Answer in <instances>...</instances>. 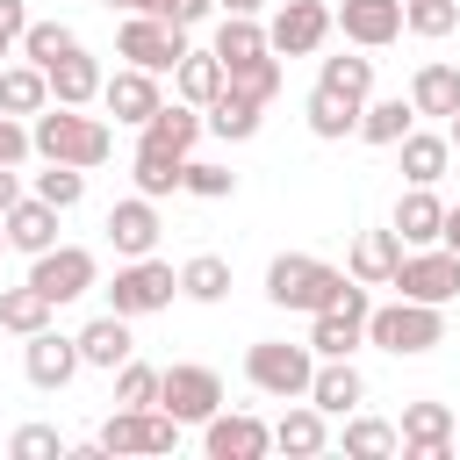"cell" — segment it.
<instances>
[{
	"instance_id": "obj_1",
	"label": "cell",
	"mask_w": 460,
	"mask_h": 460,
	"mask_svg": "<svg viewBox=\"0 0 460 460\" xmlns=\"http://www.w3.org/2000/svg\"><path fill=\"white\" fill-rule=\"evenodd\" d=\"M29 151L50 158V165H79V172H93V165H108L115 129H108V115H86V108L50 101V108L29 115Z\"/></svg>"
},
{
	"instance_id": "obj_2",
	"label": "cell",
	"mask_w": 460,
	"mask_h": 460,
	"mask_svg": "<svg viewBox=\"0 0 460 460\" xmlns=\"http://www.w3.org/2000/svg\"><path fill=\"white\" fill-rule=\"evenodd\" d=\"M345 280H352V273L331 266V259H316V252H280V259L266 266V302L316 316V309H331V302L345 295Z\"/></svg>"
},
{
	"instance_id": "obj_3",
	"label": "cell",
	"mask_w": 460,
	"mask_h": 460,
	"mask_svg": "<svg viewBox=\"0 0 460 460\" xmlns=\"http://www.w3.org/2000/svg\"><path fill=\"white\" fill-rule=\"evenodd\" d=\"M367 345H381V352H395V359H424V352L446 345V309H438V302H410V295L374 302V309H367Z\"/></svg>"
},
{
	"instance_id": "obj_4",
	"label": "cell",
	"mask_w": 460,
	"mask_h": 460,
	"mask_svg": "<svg viewBox=\"0 0 460 460\" xmlns=\"http://www.w3.org/2000/svg\"><path fill=\"white\" fill-rule=\"evenodd\" d=\"M172 295H180V266H165L158 252H144V259H122L115 266V280H108V309L115 316H158V309H172Z\"/></svg>"
},
{
	"instance_id": "obj_5",
	"label": "cell",
	"mask_w": 460,
	"mask_h": 460,
	"mask_svg": "<svg viewBox=\"0 0 460 460\" xmlns=\"http://www.w3.org/2000/svg\"><path fill=\"white\" fill-rule=\"evenodd\" d=\"M309 374H316V352H309V338H302V345H288V338H259V345L244 352V381H252L259 395H273V402H295V395H309Z\"/></svg>"
},
{
	"instance_id": "obj_6",
	"label": "cell",
	"mask_w": 460,
	"mask_h": 460,
	"mask_svg": "<svg viewBox=\"0 0 460 460\" xmlns=\"http://www.w3.org/2000/svg\"><path fill=\"white\" fill-rule=\"evenodd\" d=\"M367 309H374V295H367L359 280H345V295L309 316V352H316V359H352V352L367 345Z\"/></svg>"
},
{
	"instance_id": "obj_7",
	"label": "cell",
	"mask_w": 460,
	"mask_h": 460,
	"mask_svg": "<svg viewBox=\"0 0 460 460\" xmlns=\"http://www.w3.org/2000/svg\"><path fill=\"white\" fill-rule=\"evenodd\" d=\"M29 288H43L50 309H65V302H79V295L101 288V259L86 244H50V252L29 259Z\"/></svg>"
},
{
	"instance_id": "obj_8",
	"label": "cell",
	"mask_w": 460,
	"mask_h": 460,
	"mask_svg": "<svg viewBox=\"0 0 460 460\" xmlns=\"http://www.w3.org/2000/svg\"><path fill=\"white\" fill-rule=\"evenodd\" d=\"M158 410L180 417V424H208V417L223 410V374H216V367H194V359L158 367Z\"/></svg>"
},
{
	"instance_id": "obj_9",
	"label": "cell",
	"mask_w": 460,
	"mask_h": 460,
	"mask_svg": "<svg viewBox=\"0 0 460 460\" xmlns=\"http://www.w3.org/2000/svg\"><path fill=\"white\" fill-rule=\"evenodd\" d=\"M187 50H194L187 29H172V22H158V14H137V7H129V22L115 29V58H122V65H144V72H172Z\"/></svg>"
},
{
	"instance_id": "obj_10",
	"label": "cell",
	"mask_w": 460,
	"mask_h": 460,
	"mask_svg": "<svg viewBox=\"0 0 460 460\" xmlns=\"http://www.w3.org/2000/svg\"><path fill=\"white\" fill-rule=\"evenodd\" d=\"M93 438H101V453H172L180 446V417H165L158 402H144V410H122L115 402Z\"/></svg>"
},
{
	"instance_id": "obj_11",
	"label": "cell",
	"mask_w": 460,
	"mask_h": 460,
	"mask_svg": "<svg viewBox=\"0 0 460 460\" xmlns=\"http://www.w3.org/2000/svg\"><path fill=\"white\" fill-rule=\"evenodd\" d=\"M388 288H402L410 302H453L460 295V259L446 252V244H417V252H402L395 259V273H388Z\"/></svg>"
},
{
	"instance_id": "obj_12",
	"label": "cell",
	"mask_w": 460,
	"mask_h": 460,
	"mask_svg": "<svg viewBox=\"0 0 460 460\" xmlns=\"http://www.w3.org/2000/svg\"><path fill=\"white\" fill-rule=\"evenodd\" d=\"M331 36V7L323 0H280L273 22H266V50L273 58H316Z\"/></svg>"
},
{
	"instance_id": "obj_13",
	"label": "cell",
	"mask_w": 460,
	"mask_h": 460,
	"mask_svg": "<svg viewBox=\"0 0 460 460\" xmlns=\"http://www.w3.org/2000/svg\"><path fill=\"white\" fill-rule=\"evenodd\" d=\"M201 453L208 460H266L273 453V424H259L252 410H216L201 424Z\"/></svg>"
},
{
	"instance_id": "obj_14",
	"label": "cell",
	"mask_w": 460,
	"mask_h": 460,
	"mask_svg": "<svg viewBox=\"0 0 460 460\" xmlns=\"http://www.w3.org/2000/svg\"><path fill=\"white\" fill-rule=\"evenodd\" d=\"M395 453L402 460H453V410L446 402H402Z\"/></svg>"
},
{
	"instance_id": "obj_15",
	"label": "cell",
	"mask_w": 460,
	"mask_h": 460,
	"mask_svg": "<svg viewBox=\"0 0 460 460\" xmlns=\"http://www.w3.org/2000/svg\"><path fill=\"white\" fill-rule=\"evenodd\" d=\"M101 230H108L115 259H144V252H158V230H165V223H158V201H151V194H122Z\"/></svg>"
},
{
	"instance_id": "obj_16",
	"label": "cell",
	"mask_w": 460,
	"mask_h": 460,
	"mask_svg": "<svg viewBox=\"0 0 460 460\" xmlns=\"http://www.w3.org/2000/svg\"><path fill=\"white\" fill-rule=\"evenodd\" d=\"M22 374H29V388H65L72 374H79V338H65V331H36V338H22Z\"/></svg>"
},
{
	"instance_id": "obj_17",
	"label": "cell",
	"mask_w": 460,
	"mask_h": 460,
	"mask_svg": "<svg viewBox=\"0 0 460 460\" xmlns=\"http://www.w3.org/2000/svg\"><path fill=\"white\" fill-rule=\"evenodd\" d=\"M331 29H345V43H359V50H381L402 36V0H338Z\"/></svg>"
},
{
	"instance_id": "obj_18",
	"label": "cell",
	"mask_w": 460,
	"mask_h": 460,
	"mask_svg": "<svg viewBox=\"0 0 460 460\" xmlns=\"http://www.w3.org/2000/svg\"><path fill=\"white\" fill-rule=\"evenodd\" d=\"M158 101H165V93H158V72H144V65H122V72L101 79V108H108L115 122H129V129H144Z\"/></svg>"
},
{
	"instance_id": "obj_19",
	"label": "cell",
	"mask_w": 460,
	"mask_h": 460,
	"mask_svg": "<svg viewBox=\"0 0 460 460\" xmlns=\"http://www.w3.org/2000/svg\"><path fill=\"white\" fill-rule=\"evenodd\" d=\"M43 79H50V101H65V108H93L101 101V58L86 50V43H72L58 65H43Z\"/></svg>"
},
{
	"instance_id": "obj_20",
	"label": "cell",
	"mask_w": 460,
	"mask_h": 460,
	"mask_svg": "<svg viewBox=\"0 0 460 460\" xmlns=\"http://www.w3.org/2000/svg\"><path fill=\"white\" fill-rule=\"evenodd\" d=\"M331 446V417L309 402V395H295L288 410H280V424H273V453H288V460H316Z\"/></svg>"
},
{
	"instance_id": "obj_21",
	"label": "cell",
	"mask_w": 460,
	"mask_h": 460,
	"mask_svg": "<svg viewBox=\"0 0 460 460\" xmlns=\"http://www.w3.org/2000/svg\"><path fill=\"white\" fill-rule=\"evenodd\" d=\"M137 144H151V151H172V158H187V151L201 144V108H187L180 93H172V101H158V108H151V122L137 129Z\"/></svg>"
},
{
	"instance_id": "obj_22",
	"label": "cell",
	"mask_w": 460,
	"mask_h": 460,
	"mask_svg": "<svg viewBox=\"0 0 460 460\" xmlns=\"http://www.w3.org/2000/svg\"><path fill=\"white\" fill-rule=\"evenodd\" d=\"M309 402H316L323 417H352V410L367 402V374H359L352 359H316V374H309Z\"/></svg>"
},
{
	"instance_id": "obj_23",
	"label": "cell",
	"mask_w": 460,
	"mask_h": 460,
	"mask_svg": "<svg viewBox=\"0 0 460 460\" xmlns=\"http://www.w3.org/2000/svg\"><path fill=\"white\" fill-rule=\"evenodd\" d=\"M388 151L402 158V180H410V187H438V180H446V165H453L446 129H410V137H395Z\"/></svg>"
},
{
	"instance_id": "obj_24",
	"label": "cell",
	"mask_w": 460,
	"mask_h": 460,
	"mask_svg": "<svg viewBox=\"0 0 460 460\" xmlns=\"http://www.w3.org/2000/svg\"><path fill=\"white\" fill-rule=\"evenodd\" d=\"M438 223H446V201H438L431 187H402V194H395V216H388V230L402 237V252H417V244H438Z\"/></svg>"
},
{
	"instance_id": "obj_25",
	"label": "cell",
	"mask_w": 460,
	"mask_h": 460,
	"mask_svg": "<svg viewBox=\"0 0 460 460\" xmlns=\"http://www.w3.org/2000/svg\"><path fill=\"white\" fill-rule=\"evenodd\" d=\"M0 223H7V252H22V259H36V252L58 244V208H50L43 194H22Z\"/></svg>"
},
{
	"instance_id": "obj_26",
	"label": "cell",
	"mask_w": 460,
	"mask_h": 460,
	"mask_svg": "<svg viewBox=\"0 0 460 460\" xmlns=\"http://www.w3.org/2000/svg\"><path fill=\"white\" fill-rule=\"evenodd\" d=\"M79 338V367H101V374H115L129 352H137V338H129V316H115V309H101L86 331H72Z\"/></svg>"
},
{
	"instance_id": "obj_27",
	"label": "cell",
	"mask_w": 460,
	"mask_h": 460,
	"mask_svg": "<svg viewBox=\"0 0 460 460\" xmlns=\"http://www.w3.org/2000/svg\"><path fill=\"white\" fill-rule=\"evenodd\" d=\"M395 259H402V237H395V230H359L352 252H345V273H352L359 288H388Z\"/></svg>"
},
{
	"instance_id": "obj_28",
	"label": "cell",
	"mask_w": 460,
	"mask_h": 460,
	"mask_svg": "<svg viewBox=\"0 0 460 460\" xmlns=\"http://www.w3.org/2000/svg\"><path fill=\"white\" fill-rule=\"evenodd\" d=\"M259 122H266V108H259V101H244V93H230V86L201 108V129H208V137H223V144H252V137H259Z\"/></svg>"
},
{
	"instance_id": "obj_29",
	"label": "cell",
	"mask_w": 460,
	"mask_h": 460,
	"mask_svg": "<svg viewBox=\"0 0 460 460\" xmlns=\"http://www.w3.org/2000/svg\"><path fill=\"white\" fill-rule=\"evenodd\" d=\"M410 129H417V108H410L402 93H381V101L367 93V108H359V129H352V137H359V144H374V151H388V144H395V137H410Z\"/></svg>"
},
{
	"instance_id": "obj_30",
	"label": "cell",
	"mask_w": 460,
	"mask_h": 460,
	"mask_svg": "<svg viewBox=\"0 0 460 460\" xmlns=\"http://www.w3.org/2000/svg\"><path fill=\"white\" fill-rule=\"evenodd\" d=\"M410 108H417V115H453V108H460V65H446V58L417 65V79H410Z\"/></svg>"
},
{
	"instance_id": "obj_31",
	"label": "cell",
	"mask_w": 460,
	"mask_h": 460,
	"mask_svg": "<svg viewBox=\"0 0 460 460\" xmlns=\"http://www.w3.org/2000/svg\"><path fill=\"white\" fill-rule=\"evenodd\" d=\"M36 108H50V79H43V65H0V115H36Z\"/></svg>"
},
{
	"instance_id": "obj_32",
	"label": "cell",
	"mask_w": 460,
	"mask_h": 460,
	"mask_svg": "<svg viewBox=\"0 0 460 460\" xmlns=\"http://www.w3.org/2000/svg\"><path fill=\"white\" fill-rule=\"evenodd\" d=\"M172 93H180L187 108H208V101L223 93V58H216V50H187V58L172 65Z\"/></svg>"
},
{
	"instance_id": "obj_33",
	"label": "cell",
	"mask_w": 460,
	"mask_h": 460,
	"mask_svg": "<svg viewBox=\"0 0 460 460\" xmlns=\"http://www.w3.org/2000/svg\"><path fill=\"white\" fill-rule=\"evenodd\" d=\"M223 86L266 108V101L280 93V58H273V50H259V58H237V65H223Z\"/></svg>"
},
{
	"instance_id": "obj_34",
	"label": "cell",
	"mask_w": 460,
	"mask_h": 460,
	"mask_svg": "<svg viewBox=\"0 0 460 460\" xmlns=\"http://www.w3.org/2000/svg\"><path fill=\"white\" fill-rule=\"evenodd\" d=\"M316 86L338 93V101H352V108H367V93H374V58H323V65H316Z\"/></svg>"
},
{
	"instance_id": "obj_35",
	"label": "cell",
	"mask_w": 460,
	"mask_h": 460,
	"mask_svg": "<svg viewBox=\"0 0 460 460\" xmlns=\"http://www.w3.org/2000/svg\"><path fill=\"white\" fill-rule=\"evenodd\" d=\"M180 165H187V158H172V151H151V144H137V151H129V180H137V194H151V201L180 194Z\"/></svg>"
},
{
	"instance_id": "obj_36",
	"label": "cell",
	"mask_w": 460,
	"mask_h": 460,
	"mask_svg": "<svg viewBox=\"0 0 460 460\" xmlns=\"http://www.w3.org/2000/svg\"><path fill=\"white\" fill-rule=\"evenodd\" d=\"M43 323H50V295H43V288H29V280H22V288H0V331L36 338Z\"/></svg>"
},
{
	"instance_id": "obj_37",
	"label": "cell",
	"mask_w": 460,
	"mask_h": 460,
	"mask_svg": "<svg viewBox=\"0 0 460 460\" xmlns=\"http://www.w3.org/2000/svg\"><path fill=\"white\" fill-rule=\"evenodd\" d=\"M302 115H309V137H323V144H338V137H352V129H359V108H352V101H338V93H323V86H309Z\"/></svg>"
},
{
	"instance_id": "obj_38",
	"label": "cell",
	"mask_w": 460,
	"mask_h": 460,
	"mask_svg": "<svg viewBox=\"0 0 460 460\" xmlns=\"http://www.w3.org/2000/svg\"><path fill=\"white\" fill-rule=\"evenodd\" d=\"M180 295H187V302H223V295H230V259H223V252H194V259L180 266Z\"/></svg>"
},
{
	"instance_id": "obj_39",
	"label": "cell",
	"mask_w": 460,
	"mask_h": 460,
	"mask_svg": "<svg viewBox=\"0 0 460 460\" xmlns=\"http://www.w3.org/2000/svg\"><path fill=\"white\" fill-rule=\"evenodd\" d=\"M338 446H345L352 460H388V453H395V424H388V417L352 410V417H345V431H338Z\"/></svg>"
},
{
	"instance_id": "obj_40",
	"label": "cell",
	"mask_w": 460,
	"mask_h": 460,
	"mask_svg": "<svg viewBox=\"0 0 460 460\" xmlns=\"http://www.w3.org/2000/svg\"><path fill=\"white\" fill-rule=\"evenodd\" d=\"M208 50H216L223 65H237V58H259V50H266V29H259V14H223V22H216V36H208Z\"/></svg>"
},
{
	"instance_id": "obj_41",
	"label": "cell",
	"mask_w": 460,
	"mask_h": 460,
	"mask_svg": "<svg viewBox=\"0 0 460 460\" xmlns=\"http://www.w3.org/2000/svg\"><path fill=\"white\" fill-rule=\"evenodd\" d=\"M180 194H194V201H230V194H237V172L216 165V158H194V151H187V165H180Z\"/></svg>"
},
{
	"instance_id": "obj_42",
	"label": "cell",
	"mask_w": 460,
	"mask_h": 460,
	"mask_svg": "<svg viewBox=\"0 0 460 460\" xmlns=\"http://www.w3.org/2000/svg\"><path fill=\"white\" fill-rule=\"evenodd\" d=\"M402 29L424 36V43H438V36L460 29V7H453V0H402Z\"/></svg>"
},
{
	"instance_id": "obj_43",
	"label": "cell",
	"mask_w": 460,
	"mask_h": 460,
	"mask_svg": "<svg viewBox=\"0 0 460 460\" xmlns=\"http://www.w3.org/2000/svg\"><path fill=\"white\" fill-rule=\"evenodd\" d=\"M36 194H43V201L65 216V208H79V201H86V172H79V165H50V158H43V172H36Z\"/></svg>"
},
{
	"instance_id": "obj_44",
	"label": "cell",
	"mask_w": 460,
	"mask_h": 460,
	"mask_svg": "<svg viewBox=\"0 0 460 460\" xmlns=\"http://www.w3.org/2000/svg\"><path fill=\"white\" fill-rule=\"evenodd\" d=\"M72 43H79V36H72L65 22H29V29H22V58H29V65H58Z\"/></svg>"
},
{
	"instance_id": "obj_45",
	"label": "cell",
	"mask_w": 460,
	"mask_h": 460,
	"mask_svg": "<svg viewBox=\"0 0 460 460\" xmlns=\"http://www.w3.org/2000/svg\"><path fill=\"white\" fill-rule=\"evenodd\" d=\"M115 402L122 410H144V402H158V367H144L137 352L115 367Z\"/></svg>"
},
{
	"instance_id": "obj_46",
	"label": "cell",
	"mask_w": 460,
	"mask_h": 460,
	"mask_svg": "<svg viewBox=\"0 0 460 460\" xmlns=\"http://www.w3.org/2000/svg\"><path fill=\"white\" fill-rule=\"evenodd\" d=\"M7 453H14V460H58V453H72V446H65L58 424H22V431L7 438Z\"/></svg>"
},
{
	"instance_id": "obj_47",
	"label": "cell",
	"mask_w": 460,
	"mask_h": 460,
	"mask_svg": "<svg viewBox=\"0 0 460 460\" xmlns=\"http://www.w3.org/2000/svg\"><path fill=\"white\" fill-rule=\"evenodd\" d=\"M137 14H158V22H172V29H194V22H208L216 14V0H129Z\"/></svg>"
},
{
	"instance_id": "obj_48",
	"label": "cell",
	"mask_w": 460,
	"mask_h": 460,
	"mask_svg": "<svg viewBox=\"0 0 460 460\" xmlns=\"http://www.w3.org/2000/svg\"><path fill=\"white\" fill-rule=\"evenodd\" d=\"M22 158H36L29 151V122L22 115H0V165H22Z\"/></svg>"
},
{
	"instance_id": "obj_49",
	"label": "cell",
	"mask_w": 460,
	"mask_h": 460,
	"mask_svg": "<svg viewBox=\"0 0 460 460\" xmlns=\"http://www.w3.org/2000/svg\"><path fill=\"white\" fill-rule=\"evenodd\" d=\"M22 29H29V7L22 0H0V43H22Z\"/></svg>"
},
{
	"instance_id": "obj_50",
	"label": "cell",
	"mask_w": 460,
	"mask_h": 460,
	"mask_svg": "<svg viewBox=\"0 0 460 460\" xmlns=\"http://www.w3.org/2000/svg\"><path fill=\"white\" fill-rule=\"evenodd\" d=\"M438 244H446V252H453V259H460V201H453V208H446V223H438Z\"/></svg>"
},
{
	"instance_id": "obj_51",
	"label": "cell",
	"mask_w": 460,
	"mask_h": 460,
	"mask_svg": "<svg viewBox=\"0 0 460 460\" xmlns=\"http://www.w3.org/2000/svg\"><path fill=\"white\" fill-rule=\"evenodd\" d=\"M22 201V180H14V165H0V216Z\"/></svg>"
},
{
	"instance_id": "obj_52",
	"label": "cell",
	"mask_w": 460,
	"mask_h": 460,
	"mask_svg": "<svg viewBox=\"0 0 460 460\" xmlns=\"http://www.w3.org/2000/svg\"><path fill=\"white\" fill-rule=\"evenodd\" d=\"M216 14H266V0H216Z\"/></svg>"
},
{
	"instance_id": "obj_53",
	"label": "cell",
	"mask_w": 460,
	"mask_h": 460,
	"mask_svg": "<svg viewBox=\"0 0 460 460\" xmlns=\"http://www.w3.org/2000/svg\"><path fill=\"white\" fill-rule=\"evenodd\" d=\"M446 144H453V151H460V108H453V115H446Z\"/></svg>"
},
{
	"instance_id": "obj_54",
	"label": "cell",
	"mask_w": 460,
	"mask_h": 460,
	"mask_svg": "<svg viewBox=\"0 0 460 460\" xmlns=\"http://www.w3.org/2000/svg\"><path fill=\"white\" fill-rule=\"evenodd\" d=\"M453 453H460V417H453Z\"/></svg>"
},
{
	"instance_id": "obj_55",
	"label": "cell",
	"mask_w": 460,
	"mask_h": 460,
	"mask_svg": "<svg viewBox=\"0 0 460 460\" xmlns=\"http://www.w3.org/2000/svg\"><path fill=\"white\" fill-rule=\"evenodd\" d=\"M101 7H122V14H129V0H101Z\"/></svg>"
},
{
	"instance_id": "obj_56",
	"label": "cell",
	"mask_w": 460,
	"mask_h": 460,
	"mask_svg": "<svg viewBox=\"0 0 460 460\" xmlns=\"http://www.w3.org/2000/svg\"><path fill=\"white\" fill-rule=\"evenodd\" d=\"M0 252H7V223H0Z\"/></svg>"
},
{
	"instance_id": "obj_57",
	"label": "cell",
	"mask_w": 460,
	"mask_h": 460,
	"mask_svg": "<svg viewBox=\"0 0 460 460\" xmlns=\"http://www.w3.org/2000/svg\"><path fill=\"white\" fill-rule=\"evenodd\" d=\"M0 58H7V43H0Z\"/></svg>"
},
{
	"instance_id": "obj_58",
	"label": "cell",
	"mask_w": 460,
	"mask_h": 460,
	"mask_svg": "<svg viewBox=\"0 0 460 460\" xmlns=\"http://www.w3.org/2000/svg\"><path fill=\"white\" fill-rule=\"evenodd\" d=\"M453 7H460V0H453Z\"/></svg>"
}]
</instances>
